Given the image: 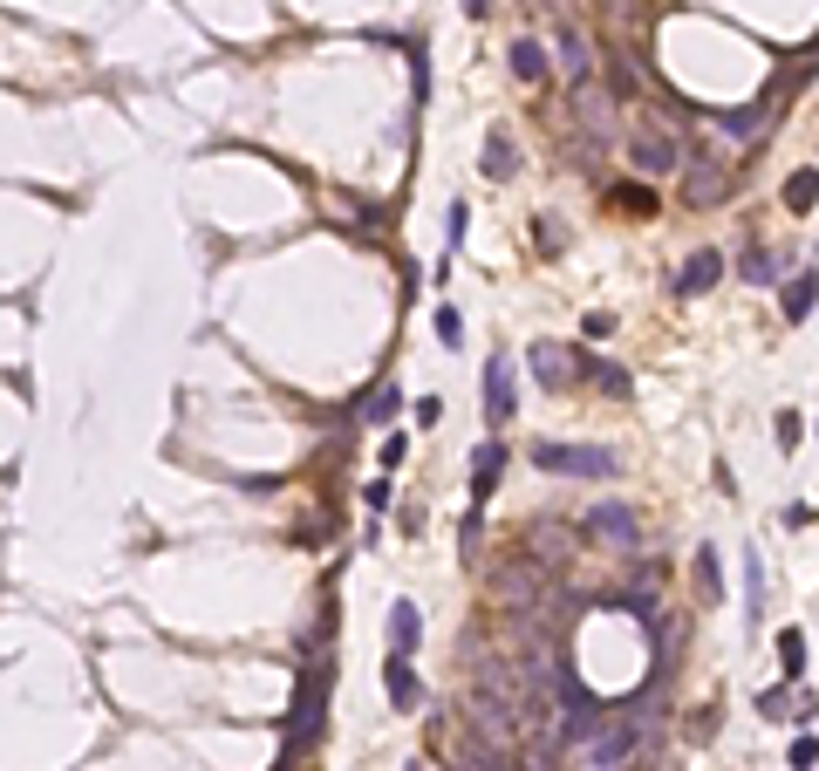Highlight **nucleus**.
<instances>
[{
	"label": "nucleus",
	"instance_id": "obj_25",
	"mask_svg": "<svg viewBox=\"0 0 819 771\" xmlns=\"http://www.w3.org/2000/svg\"><path fill=\"white\" fill-rule=\"evenodd\" d=\"M785 765H792V771H813V765H819V737L799 731V737H792V758H785Z\"/></svg>",
	"mask_w": 819,
	"mask_h": 771
},
{
	"label": "nucleus",
	"instance_id": "obj_11",
	"mask_svg": "<svg viewBox=\"0 0 819 771\" xmlns=\"http://www.w3.org/2000/svg\"><path fill=\"white\" fill-rule=\"evenodd\" d=\"M608 89H615V103H635V96L649 89V76H642V62H635L628 48H608Z\"/></svg>",
	"mask_w": 819,
	"mask_h": 771
},
{
	"label": "nucleus",
	"instance_id": "obj_17",
	"mask_svg": "<svg viewBox=\"0 0 819 771\" xmlns=\"http://www.w3.org/2000/svg\"><path fill=\"white\" fill-rule=\"evenodd\" d=\"M738 273L751 280V287H772V280H779V253H772V246H744Z\"/></svg>",
	"mask_w": 819,
	"mask_h": 771
},
{
	"label": "nucleus",
	"instance_id": "obj_8",
	"mask_svg": "<svg viewBox=\"0 0 819 771\" xmlns=\"http://www.w3.org/2000/svg\"><path fill=\"white\" fill-rule=\"evenodd\" d=\"M383 690H390V710H403V717H410V710H417V703H424V683H417V669H410V656H383Z\"/></svg>",
	"mask_w": 819,
	"mask_h": 771
},
{
	"label": "nucleus",
	"instance_id": "obj_27",
	"mask_svg": "<svg viewBox=\"0 0 819 771\" xmlns=\"http://www.w3.org/2000/svg\"><path fill=\"white\" fill-rule=\"evenodd\" d=\"M437 342H444V348L465 342V321H458V308H437Z\"/></svg>",
	"mask_w": 819,
	"mask_h": 771
},
{
	"label": "nucleus",
	"instance_id": "obj_21",
	"mask_svg": "<svg viewBox=\"0 0 819 771\" xmlns=\"http://www.w3.org/2000/svg\"><path fill=\"white\" fill-rule=\"evenodd\" d=\"M581 376H594V383H601V396H628V369H622V362L581 355Z\"/></svg>",
	"mask_w": 819,
	"mask_h": 771
},
{
	"label": "nucleus",
	"instance_id": "obj_30",
	"mask_svg": "<svg viewBox=\"0 0 819 771\" xmlns=\"http://www.w3.org/2000/svg\"><path fill=\"white\" fill-rule=\"evenodd\" d=\"M390 410H396V383H383L369 403H362V417H390Z\"/></svg>",
	"mask_w": 819,
	"mask_h": 771
},
{
	"label": "nucleus",
	"instance_id": "obj_2",
	"mask_svg": "<svg viewBox=\"0 0 819 771\" xmlns=\"http://www.w3.org/2000/svg\"><path fill=\"white\" fill-rule=\"evenodd\" d=\"M533 464L553 478H615L622 471V458L601 444H533Z\"/></svg>",
	"mask_w": 819,
	"mask_h": 771
},
{
	"label": "nucleus",
	"instance_id": "obj_26",
	"mask_svg": "<svg viewBox=\"0 0 819 771\" xmlns=\"http://www.w3.org/2000/svg\"><path fill=\"white\" fill-rule=\"evenodd\" d=\"M772 430H779V451H799V437H806V424H799L792 410H779V417H772Z\"/></svg>",
	"mask_w": 819,
	"mask_h": 771
},
{
	"label": "nucleus",
	"instance_id": "obj_31",
	"mask_svg": "<svg viewBox=\"0 0 819 771\" xmlns=\"http://www.w3.org/2000/svg\"><path fill=\"white\" fill-rule=\"evenodd\" d=\"M622 205H635V212H656V192H649V185H622Z\"/></svg>",
	"mask_w": 819,
	"mask_h": 771
},
{
	"label": "nucleus",
	"instance_id": "obj_12",
	"mask_svg": "<svg viewBox=\"0 0 819 771\" xmlns=\"http://www.w3.org/2000/svg\"><path fill=\"white\" fill-rule=\"evenodd\" d=\"M560 69H567L574 89L594 82V55H587V35H574V21H560Z\"/></svg>",
	"mask_w": 819,
	"mask_h": 771
},
{
	"label": "nucleus",
	"instance_id": "obj_33",
	"mask_svg": "<svg viewBox=\"0 0 819 771\" xmlns=\"http://www.w3.org/2000/svg\"><path fill=\"white\" fill-rule=\"evenodd\" d=\"M376 458H383V471H396V464H403V437H383V451H376Z\"/></svg>",
	"mask_w": 819,
	"mask_h": 771
},
{
	"label": "nucleus",
	"instance_id": "obj_1",
	"mask_svg": "<svg viewBox=\"0 0 819 771\" xmlns=\"http://www.w3.org/2000/svg\"><path fill=\"white\" fill-rule=\"evenodd\" d=\"M731 185H738V164H724V151H683V205L710 212L731 198Z\"/></svg>",
	"mask_w": 819,
	"mask_h": 771
},
{
	"label": "nucleus",
	"instance_id": "obj_15",
	"mask_svg": "<svg viewBox=\"0 0 819 771\" xmlns=\"http://www.w3.org/2000/svg\"><path fill=\"white\" fill-rule=\"evenodd\" d=\"M417 635H424L417 601H396V608H390V649H396V656H410V649H417Z\"/></svg>",
	"mask_w": 819,
	"mask_h": 771
},
{
	"label": "nucleus",
	"instance_id": "obj_3",
	"mask_svg": "<svg viewBox=\"0 0 819 771\" xmlns=\"http://www.w3.org/2000/svg\"><path fill=\"white\" fill-rule=\"evenodd\" d=\"M628 164H635L642 178H669V171H683V144H676L669 130L635 123V130H628Z\"/></svg>",
	"mask_w": 819,
	"mask_h": 771
},
{
	"label": "nucleus",
	"instance_id": "obj_28",
	"mask_svg": "<svg viewBox=\"0 0 819 771\" xmlns=\"http://www.w3.org/2000/svg\"><path fill=\"white\" fill-rule=\"evenodd\" d=\"M581 335H587V342H608V335H615V314H608V308H594V314L581 321Z\"/></svg>",
	"mask_w": 819,
	"mask_h": 771
},
{
	"label": "nucleus",
	"instance_id": "obj_32",
	"mask_svg": "<svg viewBox=\"0 0 819 771\" xmlns=\"http://www.w3.org/2000/svg\"><path fill=\"white\" fill-rule=\"evenodd\" d=\"M819 717V696H792V724H813Z\"/></svg>",
	"mask_w": 819,
	"mask_h": 771
},
{
	"label": "nucleus",
	"instance_id": "obj_34",
	"mask_svg": "<svg viewBox=\"0 0 819 771\" xmlns=\"http://www.w3.org/2000/svg\"><path fill=\"white\" fill-rule=\"evenodd\" d=\"M465 14H471V21H485V14H492V0H465Z\"/></svg>",
	"mask_w": 819,
	"mask_h": 771
},
{
	"label": "nucleus",
	"instance_id": "obj_13",
	"mask_svg": "<svg viewBox=\"0 0 819 771\" xmlns=\"http://www.w3.org/2000/svg\"><path fill=\"white\" fill-rule=\"evenodd\" d=\"M512 171H519V157H512V130H506V123H492V130H485V178H492V185H506Z\"/></svg>",
	"mask_w": 819,
	"mask_h": 771
},
{
	"label": "nucleus",
	"instance_id": "obj_20",
	"mask_svg": "<svg viewBox=\"0 0 819 771\" xmlns=\"http://www.w3.org/2000/svg\"><path fill=\"white\" fill-rule=\"evenodd\" d=\"M785 205H792L799 219L819 205V164H806V171H792V178H785Z\"/></svg>",
	"mask_w": 819,
	"mask_h": 771
},
{
	"label": "nucleus",
	"instance_id": "obj_9",
	"mask_svg": "<svg viewBox=\"0 0 819 771\" xmlns=\"http://www.w3.org/2000/svg\"><path fill=\"white\" fill-rule=\"evenodd\" d=\"M499 471H506V444L485 437V444L471 451V505H485L492 492H499Z\"/></svg>",
	"mask_w": 819,
	"mask_h": 771
},
{
	"label": "nucleus",
	"instance_id": "obj_24",
	"mask_svg": "<svg viewBox=\"0 0 819 771\" xmlns=\"http://www.w3.org/2000/svg\"><path fill=\"white\" fill-rule=\"evenodd\" d=\"M444 219H451V226H444V253H458V246H465V232H471V205L458 198V205H451Z\"/></svg>",
	"mask_w": 819,
	"mask_h": 771
},
{
	"label": "nucleus",
	"instance_id": "obj_14",
	"mask_svg": "<svg viewBox=\"0 0 819 771\" xmlns=\"http://www.w3.org/2000/svg\"><path fill=\"white\" fill-rule=\"evenodd\" d=\"M813 301H819V273H813V267H799L792 280H785V321L799 328V321L813 314Z\"/></svg>",
	"mask_w": 819,
	"mask_h": 771
},
{
	"label": "nucleus",
	"instance_id": "obj_19",
	"mask_svg": "<svg viewBox=\"0 0 819 771\" xmlns=\"http://www.w3.org/2000/svg\"><path fill=\"white\" fill-rule=\"evenodd\" d=\"M806 662H813L806 635H799V628H779V669H785V683H799V676H806Z\"/></svg>",
	"mask_w": 819,
	"mask_h": 771
},
{
	"label": "nucleus",
	"instance_id": "obj_6",
	"mask_svg": "<svg viewBox=\"0 0 819 771\" xmlns=\"http://www.w3.org/2000/svg\"><path fill=\"white\" fill-rule=\"evenodd\" d=\"M587 533L608 546H622V553H635V540H642V526H635V512H628L622 499H601L594 512H587Z\"/></svg>",
	"mask_w": 819,
	"mask_h": 771
},
{
	"label": "nucleus",
	"instance_id": "obj_10",
	"mask_svg": "<svg viewBox=\"0 0 819 771\" xmlns=\"http://www.w3.org/2000/svg\"><path fill=\"white\" fill-rule=\"evenodd\" d=\"M765 123H772V103H744V110L717 116V130H724L731 144H758V137H765Z\"/></svg>",
	"mask_w": 819,
	"mask_h": 771
},
{
	"label": "nucleus",
	"instance_id": "obj_18",
	"mask_svg": "<svg viewBox=\"0 0 819 771\" xmlns=\"http://www.w3.org/2000/svg\"><path fill=\"white\" fill-rule=\"evenodd\" d=\"M690 574H697V594H703V601H724V567H717V546H697Z\"/></svg>",
	"mask_w": 819,
	"mask_h": 771
},
{
	"label": "nucleus",
	"instance_id": "obj_22",
	"mask_svg": "<svg viewBox=\"0 0 819 771\" xmlns=\"http://www.w3.org/2000/svg\"><path fill=\"white\" fill-rule=\"evenodd\" d=\"M744 615L751 621L765 615V567H758V553H744Z\"/></svg>",
	"mask_w": 819,
	"mask_h": 771
},
{
	"label": "nucleus",
	"instance_id": "obj_5",
	"mask_svg": "<svg viewBox=\"0 0 819 771\" xmlns=\"http://www.w3.org/2000/svg\"><path fill=\"white\" fill-rule=\"evenodd\" d=\"M717 280H724V253H717V246H697L683 267L669 273V294H676V301H697V294H710Z\"/></svg>",
	"mask_w": 819,
	"mask_h": 771
},
{
	"label": "nucleus",
	"instance_id": "obj_4",
	"mask_svg": "<svg viewBox=\"0 0 819 771\" xmlns=\"http://www.w3.org/2000/svg\"><path fill=\"white\" fill-rule=\"evenodd\" d=\"M526 369H533V383L540 389L560 396V389H574V376H581V355H574L567 342H533L526 348Z\"/></svg>",
	"mask_w": 819,
	"mask_h": 771
},
{
	"label": "nucleus",
	"instance_id": "obj_29",
	"mask_svg": "<svg viewBox=\"0 0 819 771\" xmlns=\"http://www.w3.org/2000/svg\"><path fill=\"white\" fill-rule=\"evenodd\" d=\"M390 478H369V485H362V505H369V512H390Z\"/></svg>",
	"mask_w": 819,
	"mask_h": 771
},
{
	"label": "nucleus",
	"instance_id": "obj_7",
	"mask_svg": "<svg viewBox=\"0 0 819 771\" xmlns=\"http://www.w3.org/2000/svg\"><path fill=\"white\" fill-rule=\"evenodd\" d=\"M512 410H519V396H512V355H492L485 362V424L506 430Z\"/></svg>",
	"mask_w": 819,
	"mask_h": 771
},
{
	"label": "nucleus",
	"instance_id": "obj_35",
	"mask_svg": "<svg viewBox=\"0 0 819 771\" xmlns=\"http://www.w3.org/2000/svg\"><path fill=\"white\" fill-rule=\"evenodd\" d=\"M403 771H424V765H403Z\"/></svg>",
	"mask_w": 819,
	"mask_h": 771
},
{
	"label": "nucleus",
	"instance_id": "obj_23",
	"mask_svg": "<svg viewBox=\"0 0 819 771\" xmlns=\"http://www.w3.org/2000/svg\"><path fill=\"white\" fill-rule=\"evenodd\" d=\"M758 717H772V724H792V683H779V690L758 696Z\"/></svg>",
	"mask_w": 819,
	"mask_h": 771
},
{
	"label": "nucleus",
	"instance_id": "obj_16",
	"mask_svg": "<svg viewBox=\"0 0 819 771\" xmlns=\"http://www.w3.org/2000/svg\"><path fill=\"white\" fill-rule=\"evenodd\" d=\"M506 62H512V76L526 82V89H540V82H546V48H540V41H512Z\"/></svg>",
	"mask_w": 819,
	"mask_h": 771
}]
</instances>
